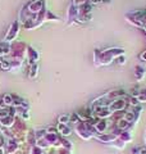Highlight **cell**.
Returning <instances> with one entry per match:
<instances>
[{
    "label": "cell",
    "mask_w": 146,
    "mask_h": 154,
    "mask_svg": "<svg viewBox=\"0 0 146 154\" xmlns=\"http://www.w3.org/2000/svg\"><path fill=\"white\" fill-rule=\"evenodd\" d=\"M19 30H21V25L18 23V21L13 22L11 26H9L8 31L5 33V36H4V42H8V44H12V42H14V40L17 38L18 33H19Z\"/></svg>",
    "instance_id": "6da1fadb"
},
{
    "label": "cell",
    "mask_w": 146,
    "mask_h": 154,
    "mask_svg": "<svg viewBox=\"0 0 146 154\" xmlns=\"http://www.w3.org/2000/svg\"><path fill=\"white\" fill-rule=\"evenodd\" d=\"M26 8L33 14L40 13L42 9H45V2L44 0H32L26 5Z\"/></svg>",
    "instance_id": "7a4b0ae2"
},
{
    "label": "cell",
    "mask_w": 146,
    "mask_h": 154,
    "mask_svg": "<svg viewBox=\"0 0 146 154\" xmlns=\"http://www.w3.org/2000/svg\"><path fill=\"white\" fill-rule=\"evenodd\" d=\"M27 62L28 64H33V63H37V60L40 59V55H38V53L33 49L32 46H28L27 48Z\"/></svg>",
    "instance_id": "3957f363"
},
{
    "label": "cell",
    "mask_w": 146,
    "mask_h": 154,
    "mask_svg": "<svg viewBox=\"0 0 146 154\" xmlns=\"http://www.w3.org/2000/svg\"><path fill=\"white\" fill-rule=\"evenodd\" d=\"M9 54H11V44L2 41L0 42V58L8 57Z\"/></svg>",
    "instance_id": "277c9868"
},
{
    "label": "cell",
    "mask_w": 146,
    "mask_h": 154,
    "mask_svg": "<svg viewBox=\"0 0 146 154\" xmlns=\"http://www.w3.org/2000/svg\"><path fill=\"white\" fill-rule=\"evenodd\" d=\"M37 73H38V66H37V63L30 64V72H28V76H30V79H36Z\"/></svg>",
    "instance_id": "5b68a950"
},
{
    "label": "cell",
    "mask_w": 146,
    "mask_h": 154,
    "mask_svg": "<svg viewBox=\"0 0 146 154\" xmlns=\"http://www.w3.org/2000/svg\"><path fill=\"white\" fill-rule=\"evenodd\" d=\"M0 68L3 71H11V63H9V60H7L5 58H0Z\"/></svg>",
    "instance_id": "8992f818"
},
{
    "label": "cell",
    "mask_w": 146,
    "mask_h": 154,
    "mask_svg": "<svg viewBox=\"0 0 146 154\" xmlns=\"http://www.w3.org/2000/svg\"><path fill=\"white\" fill-rule=\"evenodd\" d=\"M3 100H4L5 107H11V105H13V95L12 94H5L3 96Z\"/></svg>",
    "instance_id": "52a82bcc"
},
{
    "label": "cell",
    "mask_w": 146,
    "mask_h": 154,
    "mask_svg": "<svg viewBox=\"0 0 146 154\" xmlns=\"http://www.w3.org/2000/svg\"><path fill=\"white\" fill-rule=\"evenodd\" d=\"M90 3V0H73V4L72 5H75L76 8H78L81 5H85V4Z\"/></svg>",
    "instance_id": "ba28073f"
},
{
    "label": "cell",
    "mask_w": 146,
    "mask_h": 154,
    "mask_svg": "<svg viewBox=\"0 0 146 154\" xmlns=\"http://www.w3.org/2000/svg\"><path fill=\"white\" fill-rule=\"evenodd\" d=\"M46 21H59V18H58L56 16H54L51 12H46Z\"/></svg>",
    "instance_id": "9c48e42d"
},
{
    "label": "cell",
    "mask_w": 146,
    "mask_h": 154,
    "mask_svg": "<svg viewBox=\"0 0 146 154\" xmlns=\"http://www.w3.org/2000/svg\"><path fill=\"white\" fill-rule=\"evenodd\" d=\"M68 121H69V117H68V116H60L59 117V123H62V125L67 123Z\"/></svg>",
    "instance_id": "30bf717a"
},
{
    "label": "cell",
    "mask_w": 146,
    "mask_h": 154,
    "mask_svg": "<svg viewBox=\"0 0 146 154\" xmlns=\"http://www.w3.org/2000/svg\"><path fill=\"white\" fill-rule=\"evenodd\" d=\"M140 58H141L142 60H145V62H146V51H144L142 54H141V57H140Z\"/></svg>",
    "instance_id": "8fae6325"
}]
</instances>
